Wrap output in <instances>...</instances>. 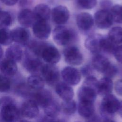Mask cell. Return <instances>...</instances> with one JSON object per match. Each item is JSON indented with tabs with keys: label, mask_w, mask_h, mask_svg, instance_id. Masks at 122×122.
Returning a JSON list of instances; mask_svg holds the SVG:
<instances>
[{
	"label": "cell",
	"mask_w": 122,
	"mask_h": 122,
	"mask_svg": "<svg viewBox=\"0 0 122 122\" xmlns=\"http://www.w3.org/2000/svg\"><path fill=\"white\" fill-rule=\"evenodd\" d=\"M41 58L47 63L55 64L60 61L61 54L56 47L47 42L42 50Z\"/></svg>",
	"instance_id": "obj_9"
},
{
	"label": "cell",
	"mask_w": 122,
	"mask_h": 122,
	"mask_svg": "<svg viewBox=\"0 0 122 122\" xmlns=\"http://www.w3.org/2000/svg\"><path fill=\"white\" fill-rule=\"evenodd\" d=\"M94 102L79 101L78 106V111L82 117L88 119L94 114Z\"/></svg>",
	"instance_id": "obj_25"
},
{
	"label": "cell",
	"mask_w": 122,
	"mask_h": 122,
	"mask_svg": "<svg viewBox=\"0 0 122 122\" xmlns=\"http://www.w3.org/2000/svg\"><path fill=\"white\" fill-rule=\"evenodd\" d=\"M100 6L101 10L110 11L113 6V4L111 0H101L100 1Z\"/></svg>",
	"instance_id": "obj_39"
},
{
	"label": "cell",
	"mask_w": 122,
	"mask_h": 122,
	"mask_svg": "<svg viewBox=\"0 0 122 122\" xmlns=\"http://www.w3.org/2000/svg\"><path fill=\"white\" fill-rule=\"evenodd\" d=\"M105 35L99 33H92L89 35L84 42L85 47L91 53L94 54H101Z\"/></svg>",
	"instance_id": "obj_4"
},
{
	"label": "cell",
	"mask_w": 122,
	"mask_h": 122,
	"mask_svg": "<svg viewBox=\"0 0 122 122\" xmlns=\"http://www.w3.org/2000/svg\"><path fill=\"white\" fill-rule=\"evenodd\" d=\"M17 91L20 95L22 96L28 97L32 96L35 91L30 88L27 84L22 83L18 86Z\"/></svg>",
	"instance_id": "obj_34"
},
{
	"label": "cell",
	"mask_w": 122,
	"mask_h": 122,
	"mask_svg": "<svg viewBox=\"0 0 122 122\" xmlns=\"http://www.w3.org/2000/svg\"></svg>",
	"instance_id": "obj_52"
},
{
	"label": "cell",
	"mask_w": 122,
	"mask_h": 122,
	"mask_svg": "<svg viewBox=\"0 0 122 122\" xmlns=\"http://www.w3.org/2000/svg\"><path fill=\"white\" fill-rule=\"evenodd\" d=\"M97 94V92L96 89L83 84L79 88L77 92L79 101L94 102Z\"/></svg>",
	"instance_id": "obj_16"
},
{
	"label": "cell",
	"mask_w": 122,
	"mask_h": 122,
	"mask_svg": "<svg viewBox=\"0 0 122 122\" xmlns=\"http://www.w3.org/2000/svg\"><path fill=\"white\" fill-rule=\"evenodd\" d=\"M12 42L11 30L8 28H0V45L8 46Z\"/></svg>",
	"instance_id": "obj_29"
},
{
	"label": "cell",
	"mask_w": 122,
	"mask_h": 122,
	"mask_svg": "<svg viewBox=\"0 0 122 122\" xmlns=\"http://www.w3.org/2000/svg\"><path fill=\"white\" fill-rule=\"evenodd\" d=\"M11 14L8 11L0 9V28H8L12 24Z\"/></svg>",
	"instance_id": "obj_31"
},
{
	"label": "cell",
	"mask_w": 122,
	"mask_h": 122,
	"mask_svg": "<svg viewBox=\"0 0 122 122\" xmlns=\"http://www.w3.org/2000/svg\"><path fill=\"white\" fill-rule=\"evenodd\" d=\"M41 74L44 81L50 85L56 84L60 79L59 70L55 64H43Z\"/></svg>",
	"instance_id": "obj_6"
},
{
	"label": "cell",
	"mask_w": 122,
	"mask_h": 122,
	"mask_svg": "<svg viewBox=\"0 0 122 122\" xmlns=\"http://www.w3.org/2000/svg\"><path fill=\"white\" fill-rule=\"evenodd\" d=\"M5 54L6 59L17 62L22 59L23 51L21 46L15 43L10 45L7 48Z\"/></svg>",
	"instance_id": "obj_20"
},
{
	"label": "cell",
	"mask_w": 122,
	"mask_h": 122,
	"mask_svg": "<svg viewBox=\"0 0 122 122\" xmlns=\"http://www.w3.org/2000/svg\"><path fill=\"white\" fill-rule=\"evenodd\" d=\"M1 2L7 6H13L17 3L19 0H0Z\"/></svg>",
	"instance_id": "obj_43"
},
{
	"label": "cell",
	"mask_w": 122,
	"mask_h": 122,
	"mask_svg": "<svg viewBox=\"0 0 122 122\" xmlns=\"http://www.w3.org/2000/svg\"><path fill=\"white\" fill-rule=\"evenodd\" d=\"M13 41L22 46H27L30 42V33L29 30L23 27H17L11 30Z\"/></svg>",
	"instance_id": "obj_14"
},
{
	"label": "cell",
	"mask_w": 122,
	"mask_h": 122,
	"mask_svg": "<svg viewBox=\"0 0 122 122\" xmlns=\"http://www.w3.org/2000/svg\"><path fill=\"white\" fill-rule=\"evenodd\" d=\"M114 89L117 94L122 96V79L118 80L115 82Z\"/></svg>",
	"instance_id": "obj_41"
},
{
	"label": "cell",
	"mask_w": 122,
	"mask_h": 122,
	"mask_svg": "<svg viewBox=\"0 0 122 122\" xmlns=\"http://www.w3.org/2000/svg\"><path fill=\"white\" fill-rule=\"evenodd\" d=\"M2 104L1 116L5 122H16L20 117V112L12 99L9 97L0 100Z\"/></svg>",
	"instance_id": "obj_1"
},
{
	"label": "cell",
	"mask_w": 122,
	"mask_h": 122,
	"mask_svg": "<svg viewBox=\"0 0 122 122\" xmlns=\"http://www.w3.org/2000/svg\"><path fill=\"white\" fill-rule=\"evenodd\" d=\"M78 5L82 9L90 10L94 8L97 3V0H76Z\"/></svg>",
	"instance_id": "obj_35"
},
{
	"label": "cell",
	"mask_w": 122,
	"mask_h": 122,
	"mask_svg": "<svg viewBox=\"0 0 122 122\" xmlns=\"http://www.w3.org/2000/svg\"><path fill=\"white\" fill-rule=\"evenodd\" d=\"M25 56L23 60V66L24 69L32 74L41 73L44 64L40 58L33 55L27 50L25 52Z\"/></svg>",
	"instance_id": "obj_5"
},
{
	"label": "cell",
	"mask_w": 122,
	"mask_h": 122,
	"mask_svg": "<svg viewBox=\"0 0 122 122\" xmlns=\"http://www.w3.org/2000/svg\"><path fill=\"white\" fill-rule=\"evenodd\" d=\"M118 45H117L112 42L107 36H105L103 44L102 52L108 54H113Z\"/></svg>",
	"instance_id": "obj_33"
},
{
	"label": "cell",
	"mask_w": 122,
	"mask_h": 122,
	"mask_svg": "<svg viewBox=\"0 0 122 122\" xmlns=\"http://www.w3.org/2000/svg\"><path fill=\"white\" fill-rule=\"evenodd\" d=\"M40 122H59V119L56 117H52L45 115L41 118Z\"/></svg>",
	"instance_id": "obj_42"
},
{
	"label": "cell",
	"mask_w": 122,
	"mask_h": 122,
	"mask_svg": "<svg viewBox=\"0 0 122 122\" xmlns=\"http://www.w3.org/2000/svg\"><path fill=\"white\" fill-rule=\"evenodd\" d=\"M120 103L118 99L112 94L104 96L100 105V112L102 116L105 119H111L114 113L118 112Z\"/></svg>",
	"instance_id": "obj_2"
},
{
	"label": "cell",
	"mask_w": 122,
	"mask_h": 122,
	"mask_svg": "<svg viewBox=\"0 0 122 122\" xmlns=\"http://www.w3.org/2000/svg\"><path fill=\"white\" fill-rule=\"evenodd\" d=\"M87 122H100V119L98 116L94 114L88 119Z\"/></svg>",
	"instance_id": "obj_44"
},
{
	"label": "cell",
	"mask_w": 122,
	"mask_h": 122,
	"mask_svg": "<svg viewBox=\"0 0 122 122\" xmlns=\"http://www.w3.org/2000/svg\"><path fill=\"white\" fill-rule=\"evenodd\" d=\"M3 55V50L1 45H0V59H1Z\"/></svg>",
	"instance_id": "obj_47"
},
{
	"label": "cell",
	"mask_w": 122,
	"mask_h": 122,
	"mask_svg": "<svg viewBox=\"0 0 122 122\" xmlns=\"http://www.w3.org/2000/svg\"><path fill=\"white\" fill-rule=\"evenodd\" d=\"M28 0H19V4L20 6L23 7L25 6H27L29 3Z\"/></svg>",
	"instance_id": "obj_45"
},
{
	"label": "cell",
	"mask_w": 122,
	"mask_h": 122,
	"mask_svg": "<svg viewBox=\"0 0 122 122\" xmlns=\"http://www.w3.org/2000/svg\"><path fill=\"white\" fill-rule=\"evenodd\" d=\"M19 122H31L28 120H22L20 121Z\"/></svg>",
	"instance_id": "obj_49"
},
{
	"label": "cell",
	"mask_w": 122,
	"mask_h": 122,
	"mask_svg": "<svg viewBox=\"0 0 122 122\" xmlns=\"http://www.w3.org/2000/svg\"><path fill=\"white\" fill-rule=\"evenodd\" d=\"M76 22L79 30L84 34H89L92 31L94 25L93 17L89 13L83 12L76 17Z\"/></svg>",
	"instance_id": "obj_7"
},
{
	"label": "cell",
	"mask_w": 122,
	"mask_h": 122,
	"mask_svg": "<svg viewBox=\"0 0 122 122\" xmlns=\"http://www.w3.org/2000/svg\"><path fill=\"white\" fill-rule=\"evenodd\" d=\"M17 18L21 27L26 28L32 27L35 21L33 11L27 8L20 10L18 14Z\"/></svg>",
	"instance_id": "obj_17"
},
{
	"label": "cell",
	"mask_w": 122,
	"mask_h": 122,
	"mask_svg": "<svg viewBox=\"0 0 122 122\" xmlns=\"http://www.w3.org/2000/svg\"><path fill=\"white\" fill-rule=\"evenodd\" d=\"M35 21H48L51 16V10L46 4L37 5L32 10Z\"/></svg>",
	"instance_id": "obj_19"
},
{
	"label": "cell",
	"mask_w": 122,
	"mask_h": 122,
	"mask_svg": "<svg viewBox=\"0 0 122 122\" xmlns=\"http://www.w3.org/2000/svg\"><path fill=\"white\" fill-rule=\"evenodd\" d=\"M55 91L58 96L63 101L71 100L74 95L72 87L65 82H58L55 85Z\"/></svg>",
	"instance_id": "obj_22"
},
{
	"label": "cell",
	"mask_w": 122,
	"mask_h": 122,
	"mask_svg": "<svg viewBox=\"0 0 122 122\" xmlns=\"http://www.w3.org/2000/svg\"><path fill=\"white\" fill-rule=\"evenodd\" d=\"M115 59L119 63H122V44L118 45L113 53Z\"/></svg>",
	"instance_id": "obj_38"
},
{
	"label": "cell",
	"mask_w": 122,
	"mask_h": 122,
	"mask_svg": "<svg viewBox=\"0 0 122 122\" xmlns=\"http://www.w3.org/2000/svg\"><path fill=\"white\" fill-rule=\"evenodd\" d=\"M44 82L42 77L37 74H32L28 78L27 84L32 90L36 91L43 89Z\"/></svg>",
	"instance_id": "obj_26"
},
{
	"label": "cell",
	"mask_w": 122,
	"mask_h": 122,
	"mask_svg": "<svg viewBox=\"0 0 122 122\" xmlns=\"http://www.w3.org/2000/svg\"><path fill=\"white\" fill-rule=\"evenodd\" d=\"M77 106L75 102L73 100L63 101L61 103V109L66 115H71L75 113Z\"/></svg>",
	"instance_id": "obj_30"
},
{
	"label": "cell",
	"mask_w": 122,
	"mask_h": 122,
	"mask_svg": "<svg viewBox=\"0 0 122 122\" xmlns=\"http://www.w3.org/2000/svg\"><path fill=\"white\" fill-rule=\"evenodd\" d=\"M32 97L33 99L32 100L43 109L53 99L51 93L43 89L34 91Z\"/></svg>",
	"instance_id": "obj_15"
},
{
	"label": "cell",
	"mask_w": 122,
	"mask_h": 122,
	"mask_svg": "<svg viewBox=\"0 0 122 122\" xmlns=\"http://www.w3.org/2000/svg\"><path fill=\"white\" fill-rule=\"evenodd\" d=\"M92 67L89 65H85L82 66L81 69V74L86 77L92 76Z\"/></svg>",
	"instance_id": "obj_40"
},
{
	"label": "cell",
	"mask_w": 122,
	"mask_h": 122,
	"mask_svg": "<svg viewBox=\"0 0 122 122\" xmlns=\"http://www.w3.org/2000/svg\"><path fill=\"white\" fill-rule=\"evenodd\" d=\"M113 21L122 23V5L116 4L113 5L110 10Z\"/></svg>",
	"instance_id": "obj_32"
},
{
	"label": "cell",
	"mask_w": 122,
	"mask_h": 122,
	"mask_svg": "<svg viewBox=\"0 0 122 122\" xmlns=\"http://www.w3.org/2000/svg\"><path fill=\"white\" fill-rule=\"evenodd\" d=\"M118 112L121 117H122V101L120 103V106L118 110Z\"/></svg>",
	"instance_id": "obj_46"
},
{
	"label": "cell",
	"mask_w": 122,
	"mask_h": 122,
	"mask_svg": "<svg viewBox=\"0 0 122 122\" xmlns=\"http://www.w3.org/2000/svg\"><path fill=\"white\" fill-rule=\"evenodd\" d=\"M108 38L117 45L122 43V27H114L109 31Z\"/></svg>",
	"instance_id": "obj_28"
},
{
	"label": "cell",
	"mask_w": 122,
	"mask_h": 122,
	"mask_svg": "<svg viewBox=\"0 0 122 122\" xmlns=\"http://www.w3.org/2000/svg\"><path fill=\"white\" fill-rule=\"evenodd\" d=\"M113 88V82L111 79L104 77L98 81L97 94L105 96L111 93Z\"/></svg>",
	"instance_id": "obj_24"
},
{
	"label": "cell",
	"mask_w": 122,
	"mask_h": 122,
	"mask_svg": "<svg viewBox=\"0 0 122 122\" xmlns=\"http://www.w3.org/2000/svg\"><path fill=\"white\" fill-rule=\"evenodd\" d=\"M63 54L65 62L72 66L80 65L83 60L81 51L74 46H70L65 48L63 50Z\"/></svg>",
	"instance_id": "obj_8"
},
{
	"label": "cell",
	"mask_w": 122,
	"mask_h": 122,
	"mask_svg": "<svg viewBox=\"0 0 122 122\" xmlns=\"http://www.w3.org/2000/svg\"><path fill=\"white\" fill-rule=\"evenodd\" d=\"M11 82L10 79L5 75L0 74V92H8L10 88Z\"/></svg>",
	"instance_id": "obj_36"
},
{
	"label": "cell",
	"mask_w": 122,
	"mask_h": 122,
	"mask_svg": "<svg viewBox=\"0 0 122 122\" xmlns=\"http://www.w3.org/2000/svg\"><path fill=\"white\" fill-rule=\"evenodd\" d=\"M52 35L54 42L60 46L68 45L75 37L73 30L64 25H58L55 27L52 31Z\"/></svg>",
	"instance_id": "obj_3"
},
{
	"label": "cell",
	"mask_w": 122,
	"mask_h": 122,
	"mask_svg": "<svg viewBox=\"0 0 122 122\" xmlns=\"http://www.w3.org/2000/svg\"><path fill=\"white\" fill-rule=\"evenodd\" d=\"M103 122H115L114 121L112 120V119H105Z\"/></svg>",
	"instance_id": "obj_48"
},
{
	"label": "cell",
	"mask_w": 122,
	"mask_h": 122,
	"mask_svg": "<svg viewBox=\"0 0 122 122\" xmlns=\"http://www.w3.org/2000/svg\"><path fill=\"white\" fill-rule=\"evenodd\" d=\"M0 71L6 76H14L18 71L16 62L5 58L0 61Z\"/></svg>",
	"instance_id": "obj_23"
},
{
	"label": "cell",
	"mask_w": 122,
	"mask_h": 122,
	"mask_svg": "<svg viewBox=\"0 0 122 122\" xmlns=\"http://www.w3.org/2000/svg\"><path fill=\"white\" fill-rule=\"evenodd\" d=\"M94 21L96 26L100 29H107L112 24L113 20L109 10H100L94 15Z\"/></svg>",
	"instance_id": "obj_10"
},
{
	"label": "cell",
	"mask_w": 122,
	"mask_h": 122,
	"mask_svg": "<svg viewBox=\"0 0 122 122\" xmlns=\"http://www.w3.org/2000/svg\"><path fill=\"white\" fill-rule=\"evenodd\" d=\"M59 122H66L64 120L62 119H59Z\"/></svg>",
	"instance_id": "obj_50"
},
{
	"label": "cell",
	"mask_w": 122,
	"mask_h": 122,
	"mask_svg": "<svg viewBox=\"0 0 122 122\" xmlns=\"http://www.w3.org/2000/svg\"><path fill=\"white\" fill-rule=\"evenodd\" d=\"M21 111L25 117L30 119L36 117L39 113L38 105L32 100L25 102L22 105Z\"/></svg>",
	"instance_id": "obj_21"
},
{
	"label": "cell",
	"mask_w": 122,
	"mask_h": 122,
	"mask_svg": "<svg viewBox=\"0 0 122 122\" xmlns=\"http://www.w3.org/2000/svg\"><path fill=\"white\" fill-rule=\"evenodd\" d=\"M61 75L64 82L71 86L77 85L81 80L80 71L71 66L64 67L61 71Z\"/></svg>",
	"instance_id": "obj_12"
},
{
	"label": "cell",
	"mask_w": 122,
	"mask_h": 122,
	"mask_svg": "<svg viewBox=\"0 0 122 122\" xmlns=\"http://www.w3.org/2000/svg\"><path fill=\"white\" fill-rule=\"evenodd\" d=\"M118 71V70L117 67L115 65L111 63L107 70L103 73V75L104 77L111 79L117 74Z\"/></svg>",
	"instance_id": "obj_37"
},
{
	"label": "cell",
	"mask_w": 122,
	"mask_h": 122,
	"mask_svg": "<svg viewBox=\"0 0 122 122\" xmlns=\"http://www.w3.org/2000/svg\"><path fill=\"white\" fill-rule=\"evenodd\" d=\"M46 115L56 117L60 113L61 107L58 102L54 99L43 108Z\"/></svg>",
	"instance_id": "obj_27"
},
{
	"label": "cell",
	"mask_w": 122,
	"mask_h": 122,
	"mask_svg": "<svg viewBox=\"0 0 122 122\" xmlns=\"http://www.w3.org/2000/svg\"><path fill=\"white\" fill-rule=\"evenodd\" d=\"M111 62L104 55L101 54H94L92 58V67L97 71L104 73L111 64Z\"/></svg>",
	"instance_id": "obj_18"
},
{
	"label": "cell",
	"mask_w": 122,
	"mask_h": 122,
	"mask_svg": "<svg viewBox=\"0 0 122 122\" xmlns=\"http://www.w3.org/2000/svg\"><path fill=\"white\" fill-rule=\"evenodd\" d=\"M70 16L68 9L63 5H58L51 10V17L53 21L58 25H63Z\"/></svg>",
	"instance_id": "obj_11"
},
{
	"label": "cell",
	"mask_w": 122,
	"mask_h": 122,
	"mask_svg": "<svg viewBox=\"0 0 122 122\" xmlns=\"http://www.w3.org/2000/svg\"></svg>",
	"instance_id": "obj_51"
},
{
	"label": "cell",
	"mask_w": 122,
	"mask_h": 122,
	"mask_svg": "<svg viewBox=\"0 0 122 122\" xmlns=\"http://www.w3.org/2000/svg\"><path fill=\"white\" fill-rule=\"evenodd\" d=\"M35 36L41 40L47 39L51 33V27L48 21H35L32 25Z\"/></svg>",
	"instance_id": "obj_13"
}]
</instances>
